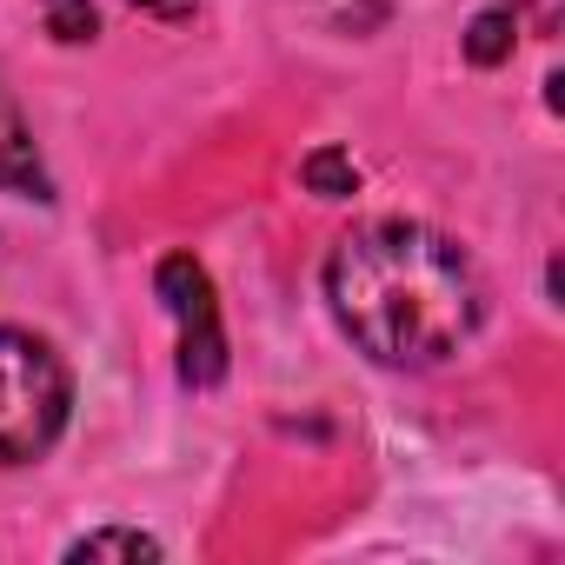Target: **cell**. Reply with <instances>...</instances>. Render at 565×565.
<instances>
[{
  "mask_svg": "<svg viewBox=\"0 0 565 565\" xmlns=\"http://www.w3.org/2000/svg\"><path fill=\"white\" fill-rule=\"evenodd\" d=\"M327 300L340 333L380 366L452 360L486 313L472 259L419 220H366L327 259Z\"/></svg>",
  "mask_w": 565,
  "mask_h": 565,
  "instance_id": "1",
  "label": "cell"
},
{
  "mask_svg": "<svg viewBox=\"0 0 565 565\" xmlns=\"http://www.w3.org/2000/svg\"><path fill=\"white\" fill-rule=\"evenodd\" d=\"M74 386L41 333L0 327V466H34L67 426Z\"/></svg>",
  "mask_w": 565,
  "mask_h": 565,
  "instance_id": "2",
  "label": "cell"
},
{
  "mask_svg": "<svg viewBox=\"0 0 565 565\" xmlns=\"http://www.w3.org/2000/svg\"><path fill=\"white\" fill-rule=\"evenodd\" d=\"M160 300L180 320V380L186 386H213L226 373V333H220V307H213V279L193 253H167L160 259Z\"/></svg>",
  "mask_w": 565,
  "mask_h": 565,
  "instance_id": "3",
  "label": "cell"
},
{
  "mask_svg": "<svg viewBox=\"0 0 565 565\" xmlns=\"http://www.w3.org/2000/svg\"><path fill=\"white\" fill-rule=\"evenodd\" d=\"M0 186L8 193H34L47 200V173H41V153H34V134L14 107V94L0 87Z\"/></svg>",
  "mask_w": 565,
  "mask_h": 565,
  "instance_id": "4",
  "label": "cell"
},
{
  "mask_svg": "<svg viewBox=\"0 0 565 565\" xmlns=\"http://www.w3.org/2000/svg\"><path fill=\"white\" fill-rule=\"evenodd\" d=\"M300 180H307V193H320V200L360 193V167H353V153H340V147H313V153L300 160Z\"/></svg>",
  "mask_w": 565,
  "mask_h": 565,
  "instance_id": "5",
  "label": "cell"
},
{
  "mask_svg": "<svg viewBox=\"0 0 565 565\" xmlns=\"http://www.w3.org/2000/svg\"><path fill=\"white\" fill-rule=\"evenodd\" d=\"M512 34H519V14L512 8H486L472 28H466V61L472 67H499L512 54Z\"/></svg>",
  "mask_w": 565,
  "mask_h": 565,
  "instance_id": "6",
  "label": "cell"
},
{
  "mask_svg": "<svg viewBox=\"0 0 565 565\" xmlns=\"http://www.w3.org/2000/svg\"><path fill=\"white\" fill-rule=\"evenodd\" d=\"M67 558L74 565H87V558H160V539H147V532H87V539L67 545Z\"/></svg>",
  "mask_w": 565,
  "mask_h": 565,
  "instance_id": "7",
  "label": "cell"
},
{
  "mask_svg": "<svg viewBox=\"0 0 565 565\" xmlns=\"http://www.w3.org/2000/svg\"><path fill=\"white\" fill-rule=\"evenodd\" d=\"M47 34L67 47L94 41V0H47Z\"/></svg>",
  "mask_w": 565,
  "mask_h": 565,
  "instance_id": "8",
  "label": "cell"
},
{
  "mask_svg": "<svg viewBox=\"0 0 565 565\" xmlns=\"http://www.w3.org/2000/svg\"><path fill=\"white\" fill-rule=\"evenodd\" d=\"M134 8H147V14H160V21H193L200 0H134Z\"/></svg>",
  "mask_w": 565,
  "mask_h": 565,
  "instance_id": "9",
  "label": "cell"
}]
</instances>
